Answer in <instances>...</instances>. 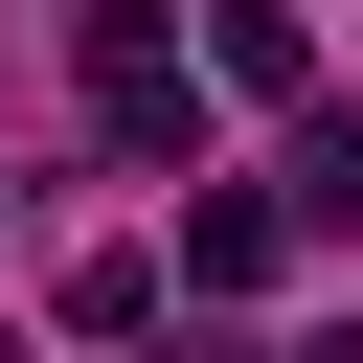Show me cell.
<instances>
[{
	"label": "cell",
	"instance_id": "cell-1",
	"mask_svg": "<svg viewBox=\"0 0 363 363\" xmlns=\"http://www.w3.org/2000/svg\"><path fill=\"white\" fill-rule=\"evenodd\" d=\"M68 68H91V136H113V159H182V182H204V68H182L159 0H91Z\"/></svg>",
	"mask_w": 363,
	"mask_h": 363
},
{
	"label": "cell",
	"instance_id": "cell-2",
	"mask_svg": "<svg viewBox=\"0 0 363 363\" xmlns=\"http://www.w3.org/2000/svg\"><path fill=\"white\" fill-rule=\"evenodd\" d=\"M272 250H295L272 182H204V204H182V295H272Z\"/></svg>",
	"mask_w": 363,
	"mask_h": 363
},
{
	"label": "cell",
	"instance_id": "cell-3",
	"mask_svg": "<svg viewBox=\"0 0 363 363\" xmlns=\"http://www.w3.org/2000/svg\"><path fill=\"white\" fill-rule=\"evenodd\" d=\"M182 68H204V91H318V23H295V0H227Z\"/></svg>",
	"mask_w": 363,
	"mask_h": 363
},
{
	"label": "cell",
	"instance_id": "cell-4",
	"mask_svg": "<svg viewBox=\"0 0 363 363\" xmlns=\"http://www.w3.org/2000/svg\"><path fill=\"white\" fill-rule=\"evenodd\" d=\"M68 340H159V250H91L68 272Z\"/></svg>",
	"mask_w": 363,
	"mask_h": 363
}]
</instances>
